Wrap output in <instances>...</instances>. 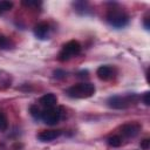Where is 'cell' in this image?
Returning a JSON list of instances; mask_svg holds the SVG:
<instances>
[{
    "label": "cell",
    "instance_id": "6da1fadb",
    "mask_svg": "<svg viewBox=\"0 0 150 150\" xmlns=\"http://www.w3.org/2000/svg\"><path fill=\"white\" fill-rule=\"evenodd\" d=\"M96 91V88L90 82H82L73 84L67 89V95L71 98H88L91 97Z\"/></svg>",
    "mask_w": 150,
    "mask_h": 150
},
{
    "label": "cell",
    "instance_id": "52a82bcc",
    "mask_svg": "<svg viewBox=\"0 0 150 150\" xmlns=\"http://www.w3.org/2000/svg\"><path fill=\"white\" fill-rule=\"evenodd\" d=\"M114 74H115V69L111 67V66H108V64H104V66H100L96 70V75L100 80L102 81H109L114 77Z\"/></svg>",
    "mask_w": 150,
    "mask_h": 150
},
{
    "label": "cell",
    "instance_id": "277c9868",
    "mask_svg": "<svg viewBox=\"0 0 150 150\" xmlns=\"http://www.w3.org/2000/svg\"><path fill=\"white\" fill-rule=\"evenodd\" d=\"M80 53H81V43L76 40H70L62 46V49L59 53L57 60L61 62H64L76 55H79Z\"/></svg>",
    "mask_w": 150,
    "mask_h": 150
},
{
    "label": "cell",
    "instance_id": "ac0fdd59",
    "mask_svg": "<svg viewBox=\"0 0 150 150\" xmlns=\"http://www.w3.org/2000/svg\"><path fill=\"white\" fill-rule=\"evenodd\" d=\"M22 4L23 5H26V6H38V5H40L41 2H39V1H22Z\"/></svg>",
    "mask_w": 150,
    "mask_h": 150
},
{
    "label": "cell",
    "instance_id": "2e32d148",
    "mask_svg": "<svg viewBox=\"0 0 150 150\" xmlns=\"http://www.w3.org/2000/svg\"><path fill=\"white\" fill-rule=\"evenodd\" d=\"M8 46H9L8 39L5 36H0V48H8Z\"/></svg>",
    "mask_w": 150,
    "mask_h": 150
},
{
    "label": "cell",
    "instance_id": "ba28073f",
    "mask_svg": "<svg viewBox=\"0 0 150 150\" xmlns=\"http://www.w3.org/2000/svg\"><path fill=\"white\" fill-rule=\"evenodd\" d=\"M48 33H49V25L45 21L39 22L38 25H35L34 27V35L40 39V40H45L48 38Z\"/></svg>",
    "mask_w": 150,
    "mask_h": 150
},
{
    "label": "cell",
    "instance_id": "7c38bea8",
    "mask_svg": "<svg viewBox=\"0 0 150 150\" xmlns=\"http://www.w3.org/2000/svg\"><path fill=\"white\" fill-rule=\"evenodd\" d=\"M29 114L32 115L33 118H35V120H41V110L39 109L38 105H35V104L30 105V107H29Z\"/></svg>",
    "mask_w": 150,
    "mask_h": 150
},
{
    "label": "cell",
    "instance_id": "5bb4252c",
    "mask_svg": "<svg viewBox=\"0 0 150 150\" xmlns=\"http://www.w3.org/2000/svg\"><path fill=\"white\" fill-rule=\"evenodd\" d=\"M8 127V121H7V117L4 112L0 111V131H5Z\"/></svg>",
    "mask_w": 150,
    "mask_h": 150
},
{
    "label": "cell",
    "instance_id": "d6986e66",
    "mask_svg": "<svg viewBox=\"0 0 150 150\" xmlns=\"http://www.w3.org/2000/svg\"><path fill=\"white\" fill-rule=\"evenodd\" d=\"M54 74H55V76H57V77H63V76L66 75V73L62 71V70H55Z\"/></svg>",
    "mask_w": 150,
    "mask_h": 150
},
{
    "label": "cell",
    "instance_id": "30bf717a",
    "mask_svg": "<svg viewBox=\"0 0 150 150\" xmlns=\"http://www.w3.org/2000/svg\"><path fill=\"white\" fill-rule=\"evenodd\" d=\"M61 134V130H43L38 135V139L41 142H50L56 139Z\"/></svg>",
    "mask_w": 150,
    "mask_h": 150
},
{
    "label": "cell",
    "instance_id": "5b68a950",
    "mask_svg": "<svg viewBox=\"0 0 150 150\" xmlns=\"http://www.w3.org/2000/svg\"><path fill=\"white\" fill-rule=\"evenodd\" d=\"M61 108H48L41 111V120L48 125H55L61 120Z\"/></svg>",
    "mask_w": 150,
    "mask_h": 150
},
{
    "label": "cell",
    "instance_id": "4fadbf2b",
    "mask_svg": "<svg viewBox=\"0 0 150 150\" xmlns=\"http://www.w3.org/2000/svg\"><path fill=\"white\" fill-rule=\"evenodd\" d=\"M13 7V2L12 1H0V14L9 11Z\"/></svg>",
    "mask_w": 150,
    "mask_h": 150
},
{
    "label": "cell",
    "instance_id": "8fae6325",
    "mask_svg": "<svg viewBox=\"0 0 150 150\" xmlns=\"http://www.w3.org/2000/svg\"><path fill=\"white\" fill-rule=\"evenodd\" d=\"M107 143H108L110 146H112V148H118V146L122 144V138H121L118 135H112V136L108 137Z\"/></svg>",
    "mask_w": 150,
    "mask_h": 150
},
{
    "label": "cell",
    "instance_id": "3957f363",
    "mask_svg": "<svg viewBox=\"0 0 150 150\" xmlns=\"http://www.w3.org/2000/svg\"><path fill=\"white\" fill-rule=\"evenodd\" d=\"M105 19L108 23L115 28H123L129 23V15L120 8H111L108 11Z\"/></svg>",
    "mask_w": 150,
    "mask_h": 150
},
{
    "label": "cell",
    "instance_id": "ffe728a7",
    "mask_svg": "<svg viewBox=\"0 0 150 150\" xmlns=\"http://www.w3.org/2000/svg\"><path fill=\"white\" fill-rule=\"evenodd\" d=\"M148 18H145V20H144V27H145V29H149V23H148Z\"/></svg>",
    "mask_w": 150,
    "mask_h": 150
},
{
    "label": "cell",
    "instance_id": "7a4b0ae2",
    "mask_svg": "<svg viewBox=\"0 0 150 150\" xmlns=\"http://www.w3.org/2000/svg\"><path fill=\"white\" fill-rule=\"evenodd\" d=\"M139 100V96L137 94H128L124 96L115 95L107 100V103L112 109H127L132 104H136Z\"/></svg>",
    "mask_w": 150,
    "mask_h": 150
},
{
    "label": "cell",
    "instance_id": "e0dca14e",
    "mask_svg": "<svg viewBox=\"0 0 150 150\" xmlns=\"http://www.w3.org/2000/svg\"><path fill=\"white\" fill-rule=\"evenodd\" d=\"M149 95H150V93H149V91H145V93L143 94V96H142V100H143V102H144V104H145V105H149V104H150Z\"/></svg>",
    "mask_w": 150,
    "mask_h": 150
},
{
    "label": "cell",
    "instance_id": "9a60e30c",
    "mask_svg": "<svg viewBox=\"0 0 150 150\" xmlns=\"http://www.w3.org/2000/svg\"><path fill=\"white\" fill-rule=\"evenodd\" d=\"M139 145H141V149H143V150H148L149 146H150V139H149V138H144L143 141H141Z\"/></svg>",
    "mask_w": 150,
    "mask_h": 150
},
{
    "label": "cell",
    "instance_id": "8992f818",
    "mask_svg": "<svg viewBox=\"0 0 150 150\" xmlns=\"http://www.w3.org/2000/svg\"><path fill=\"white\" fill-rule=\"evenodd\" d=\"M141 129H142L141 124H138L136 122H129L121 127V134L127 138H132L139 134Z\"/></svg>",
    "mask_w": 150,
    "mask_h": 150
},
{
    "label": "cell",
    "instance_id": "9c48e42d",
    "mask_svg": "<svg viewBox=\"0 0 150 150\" xmlns=\"http://www.w3.org/2000/svg\"><path fill=\"white\" fill-rule=\"evenodd\" d=\"M39 103H40L45 109L54 108V107L56 105V103H57V97H56L53 93H48V94H45L43 96L40 97Z\"/></svg>",
    "mask_w": 150,
    "mask_h": 150
}]
</instances>
